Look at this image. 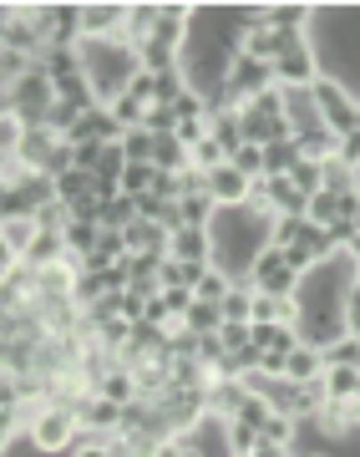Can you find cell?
Listing matches in <instances>:
<instances>
[{
    "instance_id": "cell-18",
    "label": "cell",
    "mask_w": 360,
    "mask_h": 457,
    "mask_svg": "<svg viewBox=\"0 0 360 457\" xmlns=\"http://www.w3.org/2000/svg\"><path fill=\"white\" fill-rule=\"evenodd\" d=\"M315 16V5H269V26L274 31H305Z\"/></svg>"
},
{
    "instance_id": "cell-41",
    "label": "cell",
    "mask_w": 360,
    "mask_h": 457,
    "mask_svg": "<svg viewBox=\"0 0 360 457\" xmlns=\"http://www.w3.org/2000/svg\"><path fill=\"white\" fill-rule=\"evenodd\" d=\"M356 285H360V260H356Z\"/></svg>"
},
{
    "instance_id": "cell-21",
    "label": "cell",
    "mask_w": 360,
    "mask_h": 457,
    "mask_svg": "<svg viewBox=\"0 0 360 457\" xmlns=\"http://www.w3.org/2000/svg\"><path fill=\"white\" fill-rule=\"evenodd\" d=\"M233 285H239V279H233V275H224V270H218V264H213V270H209V275H203V285H198V300H209V305H224V300H229V290H233Z\"/></svg>"
},
{
    "instance_id": "cell-14",
    "label": "cell",
    "mask_w": 360,
    "mask_h": 457,
    "mask_svg": "<svg viewBox=\"0 0 360 457\" xmlns=\"http://www.w3.org/2000/svg\"><path fill=\"white\" fill-rule=\"evenodd\" d=\"M305 158L299 153V143L290 137V143H274V147H264V173L269 179H284V173H295V163Z\"/></svg>"
},
{
    "instance_id": "cell-11",
    "label": "cell",
    "mask_w": 360,
    "mask_h": 457,
    "mask_svg": "<svg viewBox=\"0 0 360 457\" xmlns=\"http://www.w3.org/2000/svg\"><path fill=\"white\" fill-rule=\"evenodd\" d=\"M61 260H71V249H66V234H41L31 245V254L20 264H31V270H51V264H61Z\"/></svg>"
},
{
    "instance_id": "cell-40",
    "label": "cell",
    "mask_w": 360,
    "mask_h": 457,
    "mask_svg": "<svg viewBox=\"0 0 360 457\" xmlns=\"http://www.w3.org/2000/svg\"><path fill=\"white\" fill-rule=\"evenodd\" d=\"M356 194H360V168H356Z\"/></svg>"
},
{
    "instance_id": "cell-2",
    "label": "cell",
    "mask_w": 360,
    "mask_h": 457,
    "mask_svg": "<svg viewBox=\"0 0 360 457\" xmlns=\"http://www.w3.org/2000/svg\"><path fill=\"white\" fill-rule=\"evenodd\" d=\"M315 92V107H320V117H325V128L335 132V137H350L356 132V112H360V102L345 92L335 77H320V82L310 87Z\"/></svg>"
},
{
    "instance_id": "cell-20",
    "label": "cell",
    "mask_w": 360,
    "mask_h": 457,
    "mask_svg": "<svg viewBox=\"0 0 360 457\" xmlns=\"http://www.w3.org/2000/svg\"><path fill=\"white\" fill-rule=\"evenodd\" d=\"M143 219V209H137V198L132 194H122V198H112L107 204V213H102V228H132Z\"/></svg>"
},
{
    "instance_id": "cell-9",
    "label": "cell",
    "mask_w": 360,
    "mask_h": 457,
    "mask_svg": "<svg viewBox=\"0 0 360 457\" xmlns=\"http://www.w3.org/2000/svg\"><path fill=\"white\" fill-rule=\"evenodd\" d=\"M97 392L107 396V402H117V407L137 402V376H132V366H112V371L97 381Z\"/></svg>"
},
{
    "instance_id": "cell-23",
    "label": "cell",
    "mask_w": 360,
    "mask_h": 457,
    "mask_svg": "<svg viewBox=\"0 0 360 457\" xmlns=\"http://www.w3.org/2000/svg\"><path fill=\"white\" fill-rule=\"evenodd\" d=\"M122 153H127V163H152V153H158V137L148 128H132L122 137Z\"/></svg>"
},
{
    "instance_id": "cell-43",
    "label": "cell",
    "mask_w": 360,
    "mask_h": 457,
    "mask_svg": "<svg viewBox=\"0 0 360 457\" xmlns=\"http://www.w3.org/2000/svg\"><path fill=\"white\" fill-rule=\"evenodd\" d=\"M356 228H360V213H356Z\"/></svg>"
},
{
    "instance_id": "cell-36",
    "label": "cell",
    "mask_w": 360,
    "mask_h": 457,
    "mask_svg": "<svg viewBox=\"0 0 360 457\" xmlns=\"http://www.w3.org/2000/svg\"><path fill=\"white\" fill-rule=\"evenodd\" d=\"M340 163H350V168H360V132H350V137H340V153H335Z\"/></svg>"
},
{
    "instance_id": "cell-33",
    "label": "cell",
    "mask_w": 360,
    "mask_h": 457,
    "mask_svg": "<svg viewBox=\"0 0 360 457\" xmlns=\"http://www.w3.org/2000/svg\"><path fill=\"white\" fill-rule=\"evenodd\" d=\"M71 457H112V442H107V437H86V432H82V442L71 447Z\"/></svg>"
},
{
    "instance_id": "cell-28",
    "label": "cell",
    "mask_w": 360,
    "mask_h": 457,
    "mask_svg": "<svg viewBox=\"0 0 360 457\" xmlns=\"http://www.w3.org/2000/svg\"><path fill=\"white\" fill-rule=\"evenodd\" d=\"M5 219H36V204L26 198V188H5L0 194V224Z\"/></svg>"
},
{
    "instance_id": "cell-25",
    "label": "cell",
    "mask_w": 360,
    "mask_h": 457,
    "mask_svg": "<svg viewBox=\"0 0 360 457\" xmlns=\"http://www.w3.org/2000/svg\"><path fill=\"white\" fill-rule=\"evenodd\" d=\"M284 179L295 183V188H299L305 198H315L320 188H325V173H320V163H310V158H299V163H295V173H284Z\"/></svg>"
},
{
    "instance_id": "cell-13",
    "label": "cell",
    "mask_w": 360,
    "mask_h": 457,
    "mask_svg": "<svg viewBox=\"0 0 360 457\" xmlns=\"http://www.w3.org/2000/svg\"><path fill=\"white\" fill-rule=\"evenodd\" d=\"M158 16H163V5H127V41L132 46H143L152 31H158Z\"/></svg>"
},
{
    "instance_id": "cell-19",
    "label": "cell",
    "mask_w": 360,
    "mask_h": 457,
    "mask_svg": "<svg viewBox=\"0 0 360 457\" xmlns=\"http://www.w3.org/2000/svg\"><path fill=\"white\" fill-rule=\"evenodd\" d=\"M213 219H218V204H213L209 194L183 198V224L188 228H213Z\"/></svg>"
},
{
    "instance_id": "cell-27",
    "label": "cell",
    "mask_w": 360,
    "mask_h": 457,
    "mask_svg": "<svg viewBox=\"0 0 360 457\" xmlns=\"http://www.w3.org/2000/svg\"><path fill=\"white\" fill-rule=\"evenodd\" d=\"M152 179H158V168L152 163H127V173H122V194H132V198L152 194Z\"/></svg>"
},
{
    "instance_id": "cell-31",
    "label": "cell",
    "mask_w": 360,
    "mask_h": 457,
    "mask_svg": "<svg viewBox=\"0 0 360 457\" xmlns=\"http://www.w3.org/2000/svg\"><path fill=\"white\" fill-rule=\"evenodd\" d=\"M183 92H188V71H163V77H158V102H168V107H173V102L183 97Z\"/></svg>"
},
{
    "instance_id": "cell-39",
    "label": "cell",
    "mask_w": 360,
    "mask_h": 457,
    "mask_svg": "<svg viewBox=\"0 0 360 457\" xmlns=\"http://www.w3.org/2000/svg\"><path fill=\"white\" fill-rule=\"evenodd\" d=\"M350 422H356V432H360V396L350 402Z\"/></svg>"
},
{
    "instance_id": "cell-42",
    "label": "cell",
    "mask_w": 360,
    "mask_h": 457,
    "mask_svg": "<svg viewBox=\"0 0 360 457\" xmlns=\"http://www.w3.org/2000/svg\"><path fill=\"white\" fill-rule=\"evenodd\" d=\"M356 132H360V112H356Z\"/></svg>"
},
{
    "instance_id": "cell-24",
    "label": "cell",
    "mask_w": 360,
    "mask_h": 457,
    "mask_svg": "<svg viewBox=\"0 0 360 457\" xmlns=\"http://www.w3.org/2000/svg\"><path fill=\"white\" fill-rule=\"evenodd\" d=\"M320 356H325V366H350V371H360V336H340V341L325 345Z\"/></svg>"
},
{
    "instance_id": "cell-29",
    "label": "cell",
    "mask_w": 360,
    "mask_h": 457,
    "mask_svg": "<svg viewBox=\"0 0 360 457\" xmlns=\"http://www.w3.org/2000/svg\"><path fill=\"white\" fill-rule=\"evenodd\" d=\"M143 128H148L152 137H168V132H178V112H173L168 102H152L148 117H143Z\"/></svg>"
},
{
    "instance_id": "cell-26",
    "label": "cell",
    "mask_w": 360,
    "mask_h": 457,
    "mask_svg": "<svg viewBox=\"0 0 360 457\" xmlns=\"http://www.w3.org/2000/svg\"><path fill=\"white\" fill-rule=\"evenodd\" d=\"M188 163H193L198 173H218V168L229 163V153H224V147L213 143V137H203V143H198L193 153H188Z\"/></svg>"
},
{
    "instance_id": "cell-22",
    "label": "cell",
    "mask_w": 360,
    "mask_h": 457,
    "mask_svg": "<svg viewBox=\"0 0 360 457\" xmlns=\"http://www.w3.org/2000/svg\"><path fill=\"white\" fill-rule=\"evenodd\" d=\"M320 173H325V194H356V168H350V163L325 158V163H320Z\"/></svg>"
},
{
    "instance_id": "cell-6",
    "label": "cell",
    "mask_w": 360,
    "mask_h": 457,
    "mask_svg": "<svg viewBox=\"0 0 360 457\" xmlns=\"http://www.w3.org/2000/svg\"><path fill=\"white\" fill-rule=\"evenodd\" d=\"M173 260H193V264H213V228H188L183 224L173 234Z\"/></svg>"
},
{
    "instance_id": "cell-3",
    "label": "cell",
    "mask_w": 360,
    "mask_h": 457,
    "mask_svg": "<svg viewBox=\"0 0 360 457\" xmlns=\"http://www.w3.org/2000/svg\"><path fill=\"white\" fill-rule=\"evenodd\" d=\"M77 417H82L86 437H117V432H122V407L107 402L102 392H86L82 402H77Z\"/></svg>"
},
{
    "instance_id": "cell-5",
    "label": "cell",
    "mask_w": 360,
    "mask_h": 457,
    "mask_svg": "<svg viewBox=\"0 0 360 457\" xmlns=\"http://www.w3.org/2000/svg\"><path fill=\"white\" fill-rule=\"evenodd\" d=\"M41 239V228H36V219H5L0 224V245H5V264H20L26 254H31V245Z\"/></svg>"
},
{
    "instance_id": "cell-4",
    "label": "cell",
    "mask_w": 360,
    "mask_h": 457,
    "mask_svg": "<svg viewBox=\"0 0 360 457\" xmlns=\"http://www.w3.org/2000/svg\"><path fill=\"white\" fill-rule=\"evenodd\" d=\"M249 188H254V183H249L233 163H224L218 173H209V198L218 204V209H244V204H249Z\"/></svg>"
},
{
    "instance_id": "cell-32",
    "label": "cell",
    "mask_w": 360,
    "mask_h": 457,
    "mask_svg": "<svg viewBox=\"0 0 360 457\" xmlns=\"http://www.w3.org/2000/svg\"><path fill=\"white\" fill-rule=\"evenodd\" d=\"M127 97L143 102V107H152V102H158V77H152V71H137V77L127 82Z\"/></svg>"
},
{
    "instance_id": "cell-38",
    "label": "cell",
    "mask_w": 360,
    "mask_h": 457,
    "mask_svg": "<svg viewBox=\"0 0 360 457\" xmlns=\"http://www.w3.org/2000/svg\"><path fill=\"white\" fill-rule=\"evenodd\" d=\"M345 254H350V264L360 260V234H356V239H350V245H345Z\"/></svg>"
},
{
    "instance_id": "cell-12",
    "label": "cell",
    "mask_w": 360,
    "mask_h": 457,
    "mask_svg": "<svg viewBox=\"0 0 360 457\" xmlns=\"http://www.w3.org/2000/svg\"><path fill=\"white\" fill-rule=\"evenodd\" d=\"M325 402H356L360 396V371H350V366H325Z\"/></svg>"
},
{
    "instance_id": "cell-16",
    "label": "cell",
    "mask_w": 360,
    "mask_h": 457,
    "mask_svg": "<svg viewBox=\"0 0 360 457\" xmlns=\"http://www.w3.org/2000/svg\"><path fill=\"white\" fill-rule=\"evenodd\" d=\"M183 326L193 330V336H218V330H224V311L209 305V300H193V311L183 315Z\"/></svg>"
},
{
    "instance_id": "cell-1",
    "label": "cell",
    "mask_w": 360,
    "mask_h": 457,
    "mask_svg": "<svg viewBox=\"0 0 360 457\" xmlns=\"http://www.w3.org/2000/svg\"><path fill=\"white\" fill-rule=\"evenodd\" d=\"M31 447L41 457H51V453H71L77 442H82V417H77V407H61V402H51L41 417L31 422Z\"/></svg>"
},
{
    "instance_id": "cell-15",
    "label": "cell",
    "mask_w": 360,
    "mask_h": 457,
    "mask_svg": "<svg viewBox=\"0 0 360 457\" xmlns=\"http://www.w3.org/2000/svg\"><path fill=\"white\" fill-rule=\"evenodd\" d=\"M152 168H158V173H183V168H193V163H188V147H183L178 137H173V132H168V137H158Z\"/></svg>"
},
{
    "instance_id": "cell-10",
    "label": "cell",
    "mask_w": 360,
    "mask_h": 457,
    "mask_svg": "<svg viewBox=\"0 0 360 457\" xmlns=\"http://www.w3.org/2000/svg\"><path fill=\"white\" fill-rule=\"evenodd\" d=\"M320 376H325V356L315 345H295L290 366H284V381H320Z\"/></svg>"
},
{
    "instance_id": "cell-37",
    "label": "cell",
    "mask_w": 360,
    "mask_h": 457,
    "mask_svg": "<svg viewBox=\"0 0 360 457\" xmlns=\"http://www.w3.org/2000/svg\"><path fill=\"white\" fill-rule=\"evenodd\" d=\"M249 457H290V447H274V442H259Z\"/></svg>"
},
{
    "instance_id": "cell-30",
    "label": "cell",
    "mask_w": 360,
    "mask_h": 457,
    "mask_svg": "<svg viewBox=\"0 0 360 457\" xmlns=\"http://www.w3.org/2000/svg\"><path fill=\"white\" fill-rule=\"evenodd\" d=\"M229 163L239 168V173H244L249 183H254V179H264V147H259V143H244V147H239V153L229 158Z\"/></svg>"
},
{
    "instance_id": "cell-7",
    "label": "cell",
    "mask_w": 360,
    "mask_h": 457,
    "mask_svg": "<svg viewBox=\"0 0 360 457\" xmlns=\"http://www.w3.org/2000/svg\"><path fill=\"white\" fill-rule=\"evenodd\" d=\"M310 422H315V432H320L325 442H345L350 432H356V422H350V402H325Z\"/></svg>"
},
{
    "instance_id": "cell-35",
    "label": "cell",
    "mask_w": 360,
    "mask_h": 457,
    "mask_svg": "<svg viewBox=\"0 0 360 457\" xmlns=\"http://www.w3.org/2000/svg\"><path fill=\"white\" fill-rule=\"evenodd\" d=\"M152 457H188V442L183 437H158L152 442Z\"/></svg>"
},
{
    "instance_id": "cell-8",
    "label": "cell",
    "mask_w": 360,
    "mask_h": 457,
    "mask_svg": "<svg viewBox=\"0 0 360 457\" xmlns=\"http://www.w3.org/2000/svg\"><path fill=\"white\" fill-rule=\"evenodd\" d=\"M254 345L259 351H295V345H305V336H299V326H284V320H274V326H254Z\"/></svg>"
},
{
    "instance_id": "cell-34",
    "label": "cell",
    "mask_w": 360,
    "mask_h": 457,
    "mask_svg": "<svg viewBox=\"0 0 360 457\" xmlns=\"http://www.w3.org/2000/svg\"><path fill=\"white\" fill-rule=\"evenodd\" d=\"M345 336H360V285H350V300H345Z\"/></svg>"
},
{
    "instance_id": "cell-17",
    "label": "cell",
    "mask_w": 360,
    "mask_h": 457,
    "mask_svg": "<svg viewBox=\"0 0 360 457\" xmlns=\"http://www.w3.org/2000/svg\"><path fill=\"white\" fill-rule=\"evenodd\" d=\"M92 188H97V173H82V168H71V173H61V179H56V198H66V204L92 198Z\"/></svg>"
}]
</instances>
